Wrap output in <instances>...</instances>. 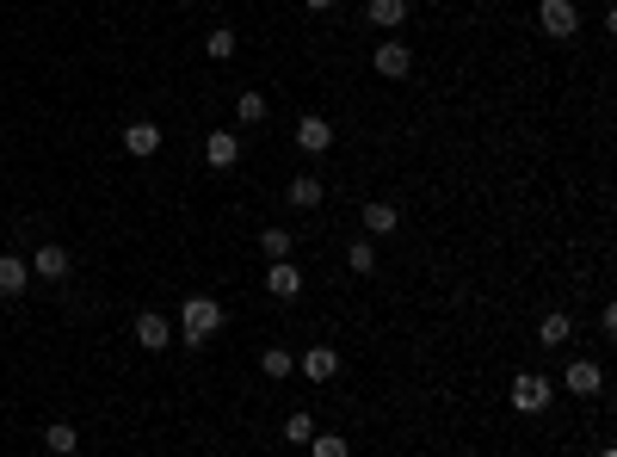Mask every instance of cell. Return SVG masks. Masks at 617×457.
I'll list each match as a JSON object with an SVG mask.
<instances>
[{"label": "cell", "instance_id": "obj_13", "mask_svg": "<svg viewBox=\"0 0 617 457\" xmlns=\"http://www.w3.org/2000/svg\"><path fill=\"white\" fill-rule=\"evenodd\" d=\"M395 229H402V210L383 204V198H371V204H365V235L383 241V235H395Z\"/></svg>", "mask_w": 617, "mask_h": 457}, {"label": "cell", "instance_id": "obj_5", "mask_svg": "<svg viewBox=\"0 0 617 457\" xmlns=\"http://www.w3.org/2000/svg\"><path fill=\"white\" fill-rule=\"evenodd\" d=\"M130 334H136V346H142V353H161V346H173V322H167L161 309H136Z\"/></svg>", "mask_w": 617, "mask_h": 457}, {"label": "cell", "instance_id": "obj_9", "mask_svg": "<svg viewBox=\"0 0 617 457\" xmlns=\"http://www.w3.org/2000/svg\"><path fill=\"white\" fill-rule=\"evenodd\" d=\"M266 297H278V303H297V297H303V272L290 266V260H272V266H266Z\"/></svg>", "mask_w": 617, "mask_h": 457}, {"label": "cell", "instance_id": "obj_7", "mask_svg": "<svg viewBox=\"0 0 617 457\" xmlns=\"http://www.w3.org/2000/svg\"><path fill=\"white\" fill-rule=\"evenodd\" d=\"M297 149H303V155H328V149H334V124L321 118V112H303V118H297Z\"/></svg>", "mask_w": 617, "mask_h": 457}, {"label": "cell", "instance_id": "obj_27", "mask_svg": "<svg viewBox=\"0 0 617 457\" xmlns=\"http://www.w3.org/2000/svg\"><path fill=\"white\" fill-rule=\"evenodd\" d=\"M599 457H617V451H611V445H605V451H599Z\"/></svg>", "mask_w": 617, "mask_h": 457}, {"label": "cell", "instance_id": "obj_12", "mask_svg": "<svg viewBox=\"0 0 617 457\" xmlns=\"http://www.w3.org/2000/svg\"><path fill=\"white\" fill-rule=\"evenodd\" d=\"M25 266H31V278H44V285H56V278H68V266H75V260H68V248L44 241V248H38V260H25Z\"/></svg>", "mask_w": 617, "mask_h": 457}, {"label": "cell", "instance_id": "obj_19", "mask_svg": "<svg viewBox=\"0 0 617 457\" xmlns=\"http://www.w3.org/2000/svg\"><path fill=\"white\" fill-rule=\"evenodd\" d=\"M315 433H321V427H315L309 408H290V414H284V439H290V445H309Z\"/></svg>", "mask_w": 617, "mask_h": 457}, {"label": "cell", "instance_id": "obj_4", "mask_svg": "<svg viewBox=\"0 0 617 457\" xmlns=\"http://www.w3.org/2000/svg\"><path fill=\"white\" fill-rule=\"evenodd\" d=\"M371 68H377L383 81H408V75H414V50H408L402 38H383V44L371 50Z\"/></svg>", "mask_w": 617, "mask_h": 457}, {"label": "cell", "instance_id": "obj_18", "mask_svg": "<svg viewBox=\"0 0 617 457\" xmlns=\"http://www.w3.org/2000/svg\"><path fill=\"white\" fill-rule=\"evenodd\" d=\"M81 445V433H75V420H50V427H44V451L50 457H68V451H75Z\"/></svg>", "mask_w": 617, "mask_h": 457}, {"label": "cell", "instance_id": "obj_24", "mask_svg": "<svg viewBox=\"0 0 617 457\" xmlns=\"http://www.w3.org/2000/svg\"><path fill=\"white\" fill-rule=\"evenodd\" d=\"M235 124H266V93H241L235 99Z\"/></svg>", "mask_w": 617, "mask_h": 457}, {"label": "cell", "instance_id": "obj_2", "mask_svg": "<svg viewBox=\"0 0 617 457\" xmlns=\"http://www.w3.org/2000/svg\"><path fill=\"white\" fill-rule=\"evenodd\" d=\"M506 402H513L519 414H550V402H556V383L543 377V371H519V377H513V390H506Z\"/></svg>", "mask_w": 617, "mask_h": 457}, {"label": "cell", "instance_id": "obj_3", "mask_svg": "<svg viewBox=\"0 0 617 457\" xmlns=\"http://www.w3.org/2000/svg\"><path fill=\"white\" fill-rule=\"evenodd\" d=\"M537 31H543V38H556V44H568L574 31H580L574 0H537Z\"/></svg>", "mask_w": 617, "mask_h": 457}, {"label": "cell", "instance_id": "obj_15", "mask_svg": "<svg viewBox=\"0 0 617 457\" xmlns=\"http://www.w3.org/2000/svg\"><path fill=\"white\" fill-rule=\"evenodd\" d=\"M365 19L377 31H395V25H408V0H365Z\"/></svg>", "mask_w": 617, "mask_h": 457}, {"label": "cell", "instance_id": "obj_28", "mask_svg": "<svg viewBox=\"0 0 617 457\" xmlns=\"http://www.w3.org/2000/svg\"><path fill=\"white\" fill-rule=\"evenodd\" d=\"M179 7H198V0H179Z\"/></svg>", "mask_w": 617, "mask_h": 457}, {"label": "cell", "instance_id": "obj_11", "mask_svg": "<svg viewBox=\"0 0 617 457\" xmlns=\"http://www.w3.org/2000/svg\"><path fill=\"white\" fill-rule=\"evenodd\" d=\"M297 371H303L309 383H334V377H340V353H334V346H309V353L297 359Z\"/></svg>", "mask_w": 617, "mask_h": 457}, {"label": "cell", "instance_id": "obj_20", "mask_svg": "<svg viewBox=\"0 0 617 457\" xmlns=\"http://www.w3.org/2000/svg\"><path fill=\"white\" fill-rule=\"evenodd\" d=\"M346 266H352L358 278H371V272H377V241H371V235L352 241V248H346Z\"/></svg>", "mask_w": 617, "mask_h": 457}, {"label": "cell", "instance_id": "obj_22", "mask_svg": "<svg viewBox=\"0 0 617 457\" xmlns=\"http://www.w3.org/2000/svg\"><path fill=\"white\" fill-rule=\"evenodd\" d=\"M204 56H210V62H235V31H229V25H216L210 38H204Z\"/></svg>", "mask_w": 617, "mask_h": 457}, {"label": "cell", "instance_id": "obj_14", "mask_svg": "<svg viewBox=\"0 0 617 457\" xmlns=\"http://www.w3.org/2000/svg\"><path fill=\"white\" fill-rule=\"evenodd\" d=\"M284 198L297 204V210H315L321 198H328V186H321V173H297V180L284 186Z\"/></svg>", "mask_w": 617, "mask_h": 457}, {"label": "cell", "instance_id": "obj_23", "mask_svg": "<svg viewBox=\"0 0 617 457\" xmlns=\"http://www.w3.org/2000/svg\"><path fill=\"white\" fill-rule=\"evenodd\" d=\"M260 371H266V377H297V359H290L284 346H266V353H260Z\"/></svg>", "mask_w": 617, "mask_h": 457}, {"label": "cell", "instance_id": "obj_16", "mask_svg": "<svg viewBox=\"0 0 617 457\" xmlns=\"http://www.w3.org/2000/svg\"><path fill=\"white\" fill-rule=\"evenodd\" d=\"M537 340H543V346H568V340H574V315H568V309H550V315L537 322Z\"/></svg>", "mask_w": 617, "mask_h": 457}, {"label": "cell", "instance_id": "obj_10", "mask_svg": "<svg viewBox=\"0 0 617 457\" xmlns=\"http://www.w3.org/2000/svg\"><path fill=\"white\" fill-rule=\"evenodd\" d=\"M124 155H136V161H149V155H161V124H149V118H136V124H124Z\"/></svg>", "mask_w": 617, "mask_h": 457}, {"label": "cell", "instance_id": "obj_21", "mask_svg": "<svg viewBox=\"0 0 617 457\" xmlns=\"http://www.w3.org/2000/svg\"><path fill=\"white\" fill-rule=\"evenodd\" d=\"M260 248H266V260H290V248H297V229H260Z\"/></svg>", "mask_w": 617, "mask_h": 457}, {"label": "cell", "instance_id": "obj_26", "mask_svg": "<svg viewBox=\"0 0 617 457\" xmlns=\"http://www.w3.org/2000/svg\"><path fill=\"white\" fill-rule=\"evenodd\" d=\"M303 7H309V13H328V7H340V0H303Z\"/></svg>", "mask_w": 617, "mask_h": 457}, {"label": "cell", "instance_id": "obj_25", "mask_svg": "<svg viewBox=\"0 0 617 457\" xmlns=\"http://www.w3.org/2000/svg\"><path fill=\"white\" fill-rule=\"evenodd\" d=\"M309 457H352V445H346V433H315Z\"/></svg>", "mask_w": 617, "mask_h": 457}, {"label": "cell", "instance_id": "obj_6", "mask_svg": "<svg viewBox=\"0 0 617 457\" xmlns=\"http://www.w3.org/2000/svg\"><path fill=\"white\" fill-rule=\"evenodd\" d=\"M562 390L568 396H599L605 390V365L599 359H568L562 365Z\"/></svg>", "mask_w": 617, "mask_h": 457}, {"label": "cell", "instance_id": "obj_17", "mask_svg": "<svg viewBox=\"0 0 617 457\" xmlns=\"http://www.w3.org/2000/svg\"><path fill=\"white\" fill-rule=\"evenodd\" d=\"M25 285H31V266L19 254H0V297H19Z\"/></svg>", "mask_w": 617, "mask_h": 457}, {"label": "cell", "instance_id": "obj_1", "mask_svg": "<svg viewBox=\"0 0 617 457\" xmlns=\"http://www.w3.org/2000/svg\"><path fill=\"white\" fill-rule=\"evenodd\" d=\"M223 328H229V309L216 303V297H186V303H179L173 334H186V346H204V340H216Z\"/></svg>", "mask_w": 617, "mask_h": 457}, {"label": "cell", "instance_id": "obj_8", "mask_svg": "<svg viewBox=\"0 0 617 457\" xmlns=\"http://www.w3.org/2000/svg\"><path fill=\"white\" fill-rule=\"evenodd\" d=\"M204 161H210L216 173H229V167L241 161V130H210V136H204Z\"/></svg>", "mask_w": 617, "mask_h": 457}]
</instances>
